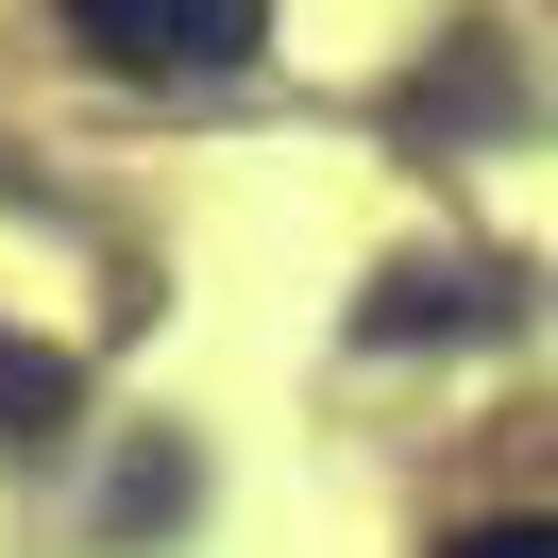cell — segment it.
<instances>
[{
    "instance_id": "obj_1",
    "label": "cell",
    "mask_w": 558,
    "mask_h": 558,
    "mask_svg": "<svg viewBox=\"0 0 558 558\" xmlns=\"http://www.w3.org/2000/svg\"><path fill=\"white\" fill-rule=\"evenodd\" d=\"M69 35L136 85H204V69H254L271 51V0H69Z\"/></svg>"
},
{
    "instance_id": "obj_4",
    "label": "cell",
    "mask_w": 558,
    "mask_h": 558,
    "mask_svg": "<svg viewBox=\"0 0 558 558\" xmlns=\"http://www.w3.org/2000/svg\"><path fill=\"white\" fill-rule=\"evenodd\" d=\"M440 558H558V524H542V508H508V524H457Z\"/></svg>"
},
{
    "instance_id": "obj_3",
    "label": "cell",
    "mask_w": 558,
    "mask_h": 558,
    "mask_svg": "<svg viewBox=\"0 0 558 558\" xmlns=\"http://www.w3.org/2000/svg\"><path fill=\"white\" fill-rule=\"evenodd\" d=\"M440 322H490V288L474 271H389L373 288V339H440Z\"/></svg>"
},
{
    "instance_id": "obj_2",
    "label": "cell",
    "mask_w": 558,
    "mask_h": 558,
    "mask_svg": "<svg viewBox=\"0 0 558 558\" xmlns=\"http://www.w3.org/2000/svg\"><path fill=\"white\" fill-rule=\"evenodd\" d=\"M69 407H85V373H69V355H51V339H0V457H35Z\"/></svg>"
}]
</instances>
